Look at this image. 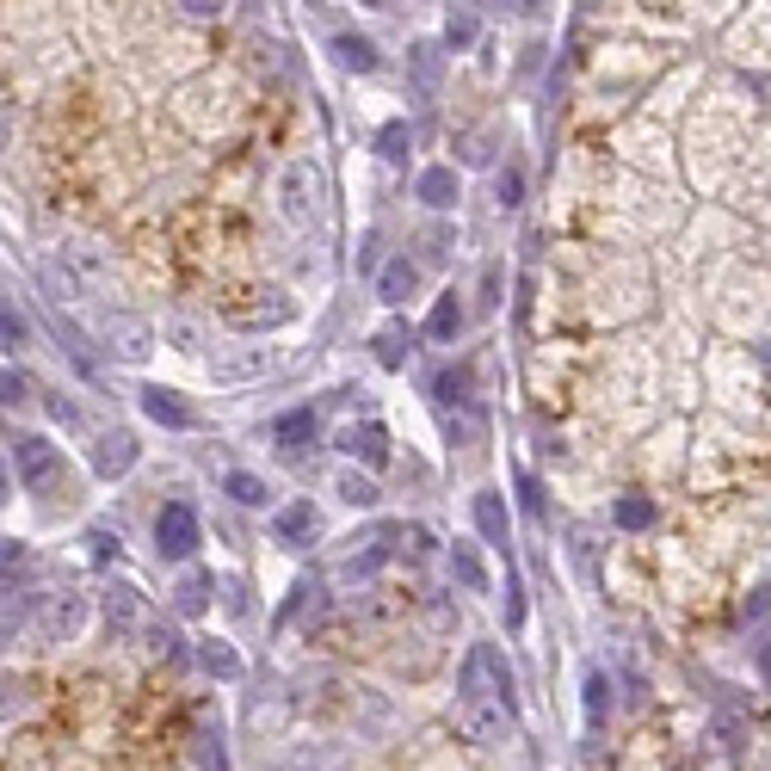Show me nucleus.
<instances>
[{
	"label": "nucleus",
	"instance_id": "nucleus-1",
	"mask_svg": "<svg viewBox=\"0 0 771 771\" xmlns=\"http://www.w3.org/2000/svg\"><path fill=\"white\" fill-rule=\"evenodd\" d=\"M457 697H469V704H500V710H512V673H506V660H500L488 642H475V648L463 654Z\"/></svg>",
	"mask_w": 771,
	"mask_h": 771
},
{
	"label": "nucleus",
	"instance_id": "nucleus-2",
	"mask_svg": "<svg viewBox=\"0 0 771 771\" xmlns=\"http://www.w3.org/2000/svg\"><path fill=\"white\" fill-rule=\"evenodd\" d=\"M204 543V531H198V512L186 506V500H167L161 512H155V549L161 556H192V549Z\"/></svg>",
	"mask_w": 771,
	"mask_h": 771
},
{
	"label": "nucleus",
	"instance_id": "nucleus-3",
	"mask_svg": "<svg viewBox=\"0 0 771 771\" xmlns=\"http://www.w3.org/2000/svg\"><path fill=\"white\" fill-rule=\"evenodd\" d=\"M315 198H321V173L309 161H290L284 167V216H290V223H309Z\"/></svg>",
	"mask_w": 771,
	"mask_h": 771
},
{
	"label": "nucleus",
	"instance_id": "nucleus-4",
	"mask_svg": "<svg viewBox=\"0 0 771 771\" xmlns=\"http://www.w3.org/2000/svg\"><path fill=\"white\" fill-rule=\"evenodd\" d=\"M13 469H19L25 488H44L50 475H56V445H44V438L19 432V438H13Z\"/></svg>",
	"mask_w": 771,
	"mask_h": 771
},
{
	"label": "nucleus",
	"instance_id": "nucleus-5",
	"mask_svg": "<svg viewBox=\"0 0 771 771\" xmlns=\"http://www.w3.org/2000/svg\"><path fill=\"white\" fill-rule=\"evenodd\" d=\"M75 623H81V599L75 593H50L38 623H31V636H38V642H62V636H75Z\"/></svg>",
	"mask_w": 771,
	"mask_h": 771
},
{
	"label": "nucleus",
	"instance_id": "nucleus-6",
	"mask_svg": "<svg viewBox=\"0 0 771 771\" xmlns=\"http://www.w3.org/2000/svg\"><path fill=\"white\" fill-rule=\"evenodd\" d=\"M506 716L512 710H500V704H469V697H457V722H463L469 741H482V747H494L506 734Z\"/></svg>",
	"mask_w": 771,
	"mask_h": 771
},
{
	"label": "nucleus",
	"instance_id": "nucleus-7",
	"mask_svg": "<svg viewBox=\"0 0 771 771\" xmlns=\"http://www.w3.org/2000/svg\"><path fill=\"white\" fill-rule=\"evenodd\" d=\"M105 346L118 358H149L155 334H149V321H136V315H105Z\"/></svg>",
	"mask_w": 771,
	"mask_h": 771
},
{
	"label": "nucleus",
	"instance_id": "nucleus-8",
	"mask_svg": "<svg viewBox=\"0 0 771 771\" xmlns=\"http://www.w3.org/2000/svg\"><path fill=\"white\" fill-rule=\"evenodd\" d=\"M142 414H149L155 426H173V432H192L198 426V414L186 408V401H179L173 389H161V383H149L142 389Z\"/></svg>",
	"mask_w": 771,
	"mask_h": 771
},
{
	"label": "nucleus",
	"instance_id": "nucleus-9",
	"mask_svg": "<svg viewBox=\"0 0 771 771\" xmlns=\"http://www.w3.org/2000/svg\"><path fill=\"white\" fill-rule=\"evenodd\" d=\"M105 617H112L118 636H142V630H149V611H142L136 586H112V599H105Z\"/></svg>",
	"mask_w": 771,
	"mask_h": 771
},
{
	"label": "nucleus",
	"instance_id": "nucleus-10",
	"mask_svg": "<svg viewBox=\"0 0 771 771\" xmlns=\"http://www.w3.org/2000/svg\"><path fill=\"white\" fill-rule=\"evenodd\" d=\"M475 531H482V543H494L500 556H506L512 531H506V500L500 494H475Z\"/></svg>",
	"mask_w": 771,
	"mask_h": 771
},
{
	"label": "nucleus",
	"instance_id": "nucleus-11",
	"mask_svg": "<svg viewBox=\"0 0 771 771\" xmlns=\"http://www.w3.org/2000/svg\"><path fill=\"white\" fill-rule=\"evenodd\" d=\"M340 451L364 457V463H389V432L383 426H346L340 432Z\"/></svg>",
	"mask_w": 771,
	"mask_h": 771
},
{
	"label": "nucleus",
	"instance_id": "nucleus-12",
	"mask_svg": "<svg viewBox=\"0 0 771 771\" xmlns=\"http://www.w3.org/2000/svg\"><path fill=\"white\" fill-rule=\"evenodd\" d=\"M414 284H420V266H414V260H389V266L377 272V297H383V303H408Z\"/></svg>",
	"mask_w": 771,
	"mask_h": 771
},
{
	"label": "nucleus",
	"instance_id": "nucleus-13",
	"mask_svg": "<svg viewBox=\"0 0 771 771\" xmlns=\"http://www.w3.org/2000/svg\"><path fill=\"white\" fill-rule=\"evenodd\" d=\"M130 463H136V438H130V432H105L99 451H93V469H99V475H124Z\"/></svg>",
	"mask_w": 771,
	"mask_h": 771
},
{
	"label": "nucleus",
	"instance_id": "nucleus-14",
	"mask_svg": "<svg viewBox=\"0 0 771 771\" xmlns=\"http://www.w3.org/2000/svg\"><path fill=\"white\" fill-rule=\"evenodd\" d=\"M420 204L426 210H451L457 204V173L451 167H426L420 173Z\"/></svg>",
	"mask_w": 771,
	"mask_h": 771
},
{
	"label": "nucleus",
	"instance_id": "nucleus-15",
	"mask_svg": "<svg viewBox=\"0 0 771 771\" xmlns=\"http://www.w3.org/2000/svg\"><path fill=\"white\" fill-rule=\"evenodd\" d=\"M451 574H457L463 593H488V568H482V556H475L469 543H451Z\"/></svg>",
	"mask_w": 771,
	"mask_h": 771
},
{
	"label": "nucleus",
	"instance_id": "nucleus-16",
	"mask_svg": "<svg viewBox=\"0 0 771 771\" xmlns=\"http://www.w3.org/2000/svg\"><path fill=\"white\" fill-rule=\"evenodd\" d=\"M457 327H463V303H457V290H451V297L432 303V315H426V340H457Z\"/></svg>",
	"mask_w": 771,
	"mask_h": 771
},
{
	"label": "nucleus",
	"instance_id": "nucleus-17",
	"mask_svg": "<svg viewBox=\"0 0 771 771\" xmlns=\"http://www.w3.org/2000/svg\"><path fill=\"white\" fill-rule=\"evenodd\" d=\"M173 605H179V617H204L210 611V574H186L179 593H173Z\"/></svg>",
	"mask_w": 771,
	"mask_h": 771
},
{
	"label": "nucleus",
	"instance_id": "nucleus-18",
	"mask_svg": "<svg viewBox=\"0 0 771 771\" xmlns=\"http://www.w3.org/2000/svg\"><path fill=\"white\" fill-rule=\"evenodd\" d=\"M580 691H586V722H593V728H605V716H611V679L593 667Z\"/></svg>",
	"mask_w": 771,
	"mask_h": 771
},
{
	"label": "nucleus",
	"instance_id": "nucleus-19",
	"mask_svg": "<svg viewBox=\"0 0 771 771\" xmlns=\"http://www.w3.org/2000/svg\"><path fill=\"white\" fill-rule=\"evenodd\" d=\"M192 759H198V771H229L223 734H216V728H198V734H192Z\"/></svg>",
	"mask_w": 771,
	"mask_h": 771
},
{
	"label": "nucleus",
	"instance_id": "nucleus-20",
	"mask_svg": "<svg viewBox=\"0 0 771 771\" xmlns=\"http://www.w3.org/2000/svg\"><path fill=\"white\" fill-rule=\"evenodd\" d=\"M223 488H229V500H235V506H272V488L260 482V475H247V469H235Z\"/></svg>",
	"mask_w": 771,
	"mask_h": 771
},
{
	"label": "nucleus",
	"instance_id": "nucleus-21",
	"mask_svg": "<svg viewBox=\"0 0 771 771\" xmlns=\"http://www.w3.org/2000/svg\"><path fill=\"white\" fill-rule=\"evenodd\" d=\"M272 438H278V445H290V451H297L303 438H315V414H309V408H290V414L272 426Z\"/></svg>",
	"mask_w": 771,
	"mask_h": 771
},
{
	"label": "nucleus",
	"instance_id": "nucleus-22",
	"mask_svg": "<svg viewBox=\"0 0 771 771\" xmlns=\"http://www.w3.org/2000/svg\"><path fill=\"white\" fill-rule=\"evenodd\" d=\"M260 371H266V352H260V346H247V352H235V358H223V364H216V377H223V383L260 377Z\"/></svg>",
	"mask_w": 771,
	"mask_h": 771
},
{
	"label": "nucleus",
	"instance_id": "nucleus-23",
	"mask_svg": "<svg viewBox=\"0 0 771 771\" xmlns=\"http://www.w3.org/2000/svg\"><path fill=\"white\" fill-rule=\"evenodd\" d=\"M334 56H340V68H358V75H371V68H377V50L364 44V38H334Z\"/></svg>",
	"mask_w": 771,
	"mask_h": 771
},
{
	"label": "nucleus",
	"instance_id": "nucleus-24",
	"mask_svg": "<svg viewBox=\"0 0 771 771\" xmlns=\"http://www.w3.org/2000/svg\"><path fill=\"white\" fill-rule=\"evenodd\" d=\"M198 660H204V673H216V679H235V673H241L235 648H223V642H204V648H198Z\"/></svg>",
	"mask_w": 771,
	"mask_h": 771
},
{
	"label": "nucleus",
	"instance_id": "nucleus-25",
	"mask_svg": "<svg viewBox=\"0 0 771 771\" xmlns=\"http://www.w3.org/2000/svg\"><path fill=\"white\" fill-rule=\"evenodd\" d=\"M309 531H315V506H309V500L278 512V537H309Z\"/></svg>",
	"mask_w": 771,
	"mask_h": 771
},
{
	"label": "nucleus",
	"instance_id": "nucleus-26",
	"mask_svg": "<svg viewBox=\"0 0 771 771\" xmlns=\"http://www.w3.org/2000/svg\"><path fill=\"white\" fill-rule=\"evenodd\" d=\"M340 500H346V506H377L383 494H377L371 475H340Z\"/></svg>",
	"mask_w": 771,
	"mask_h": 771
},
{
	"label": "nucleus",
	"instance_id": "nucleus-27",
	"mask_svg": "<svg viewBox=\"0 0 771 771\" xmlns=\"http://www.w3.org/2000/svg\"><path fill=\"white\" fill-rule=\"evenodd\" d=\"M617 525H623V531H648V525H654V506H648V500H636V494H630V500H617Z\"/></svg>",
	"mask_w": 771,
	"mask_h": 771
},
{
	"label": "nucleus",
	"instance_id": "nucleus-28",
	"mask_svg": "<svg viewBox=\"0 0 771 771\" xmlns=\"http://www.w3.org/2000/svg\"><path fill=\"white\" fill-rule=\"evenodd\" d=\"M383 556H389V543H377V549H364V556H352V562H346V580H371V574L383 568Z\"/></svg>",
	"mask_w": 771,
	"mask_h": 771
},
{
	"label": "nucleus",
	"instance_id": "nucleus-29",
	"mask_svg": "<svg viewBox=\"0 0 771 771\" xmlns=\"http://www.w3.org/2000/svg\"><path fill=\"white\" fill-rule=\"evenodd\" d=\"M377 142H383V155H389V161H401V155H408V149H401V142H408V124H389Z\"/></svg>",
	"mask_w": 771,
	"mask_h": 771
},
{
	"label": "nucleus",
	"instance_id": "nucleus-30",
	"mask_svg": "<svg viewBox=\"0 0 771 771\" xmlns=\"http://www.w3.org/2000/svg\"><path fill=\"white\" fill-rule=\"evenodd\" d=\"M451 44H475V13H451Z\"/></svg>",
	"mask_w": 771,
	"mask_h": 771
},
{
	"label": "nucleus",
	"instance_id": "nucleus-31",
	"mask_svg": "<svg viewBox=\"0 0 771 771\" xmlns=\"http://www.w3.org/2000/svg\"><path fill=\"white\" fill-rule=\"evenodd\" d=\"M414 75H420V81L438 75V50H432V44H414Z\"/></svg>",
	"mask_w": 771,
	"mask_h": 771
},
{
	"label": "nucleus",
	"instance_id": "nucleus-32",
	"mask_svg": "<svg viewBox=\"0 0 771 771\" xmlns=\"http://www.w3.org/2000/svg\"><path fill=\"white\" fill-rule=\"evenodd\" d=\"M494 192H500V204H506V210H512V204H519V192H525V179H519V173H512V167H506V173H500V186H494Z\"/></svg>",
	"mask_w": 771,
	"mask_h": 771
},
{
	"label": "nucleus",
	"instance_id": "nucleus-33",
	"mask_svg": "<svg viewBox=\"0 0 771 771\" xmlns=\"http://www.w3.org/2000/svg\"><path fill=\"white\" fill-rule=\"evenodd\" d=\"M377 358H383V364H401V358H408V352H401V334H395V327H389V334H377Z\"/></svg>",
	"mask_w": 771,
	"mask_h": 771
},
{
	"label": "nucleus",
	"instance_id": "nucleus-34",
	"mask_svg": "<svg viewBox=\"0 0 771 771\" xmlns=\"http://www.w3.org/2000/svg\"><path fill=\"white\" fill-rule=\"evenodd\" d=\"M0 334H7V346L19 352V346H25V315H13V309H7V315H0Z\"/></svg>",
	"mask_w": 771,
	"mask_h": 771
},
{
	"label": "nucleus",
	"instance_id": "nucleus-35",
	"mask_svg": "<svg viewBox=\"0 0 771 771\" xmlns=\"http://www.w3.org/2000/svg\"><path fill=\"white\" fill-rule=\"evenodd\" d=\"M179 7H186L192 19H216V13H223V7H229V0H179Z\"/></svg>",
	"mask_w": 771,
	"mask_h": 771
},
{
	"label": "nucleus",
	"instance_id": "nucleus-36",
	"mask_svg": "<svg viewBox=\"0 0 771 771\" xmlns=\"http://www.w3.org/2000/svg\"><path fill=\"white\" fill-rule=\"evenodd\" d=\"M519 494H525V512H531V519H543V494H537L531 475H519Z\"/></svg>",
	"mask_w": 771,
	"mask_h": 771
},
{
	"label": "nucleus",
	"instance_id": "nucleus-37",
	"mask_svg": "<svg viewBox=\"0 0 771 771\" xmlns=\"http://www.w3.org/2000/svg\"><path fill=\"white\" fill-rule=\"evenodd\" d=\"M93 549H99V556H118V531L99 525V531H93Z\"/></svg>",
	"mask_w": 771,
	"mask_h": 771
},
{
	"label": "nucleus",
	"instance_id": "nucleus-38",
	"mask_svg": "<svg viewBox=\"0 0 771 771\" xmlns=\"http://www.w3.org/2000/svg\"><path fill=\"white\" fill-rule=\"evenodd\" d=\"M765 679H771V642H765Z\"/></svg>",
	"mask_w": 771,
	"mask_h": 771
}]
</instances>
